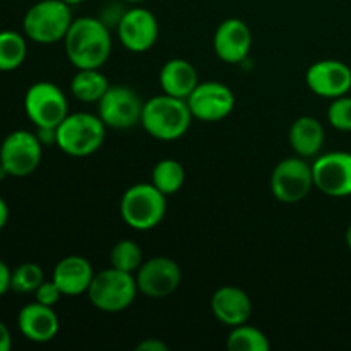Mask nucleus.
<instances>
[{
    "mask_svg": "<svg viewBox=\"0 0 351 351\" xmlns=\"http://www.w3.org/2000/svg\"><path fill=\"white\" fill-rule=\"evenodd\" d=\"M12 348V335L9 328L0 321V351H9Z\"/></svg>",
    "mask_w": 351,
    "mask_h": 351,
    "instance_id": "nucleus-32",
    "label": "nucleus"
},
{
    "mask_svg": "<svg viewBox=\"0 0 351 351\" xmlns=\"http://www.w3.org/2000/svg\"><path fill=\"white\" fill-rule=\"evenodd\" d=\"M122 2H125V3H132V5H141V3L147 2V0H122Z\"/></svg>",
    "mask_w": 351,
    "mask_h": 351,
    "instance_id": "nucleus-35",
    "label": "nucleus"
},
{
    "mask_svg": "<svg viewBox=\"0 0 351 351\" xmlns=\"http://www.w3.org/2000/svg\"><path fill=\"white\" fill-rule=\"evenodd\" d=\"M27 43L17 31H0V72H12L24 64Z\"/></svg>",
    "mask_w": 351,
    "mask_h": 351,
    "instance_id": "nucleus-23",
    "label": "nucleus"
},
{
    "mask_svg": "<svg viewBox=\"0 0 351 351\" xmlns=\"http://www.w3.org/2000/svg\"><path fill=\"white\" fill-rule=\"evenodd\" d=\"M213 48L219 60L226 64H240L245 60L252 48V33L245 21L230 17L219 23L213 36Z\"/></svg>",
    "mask_w": 351,
    "mask_h": 351,
    "instance_id": "nucleus-16",
    "label": "nucleus"
},
{
    "mask_svg": "<svg viewBox=\"0 0 351 351\" xmlns=\"http://www.w3.org/2000/svg\"><path fill=\"white\" fill-rule=\"evenodd\" d=\"M192 117L201 122H219L235 108V95L226 84L218 81L199 82L187 98Z\"/></svg>",
    "mask_w": 351,
    "mask_h": 351,
    "instance_id": "nucleus-14",
    "label": "nucleus"
},
{
    "mask_svg": "<svg viewBox=\"0 0 351 351\" xmlns=\"http://www.w3.org/2000/svg\"><path fill=\"white\" fill-rule=\"evenodd\" d=\"M134 276L139 293L154 300L173 295L182 283V269L178 263L165 256L144 261Z\"/></svg>",
    "mask_w": 351,
    "mask_h": 351,
    "instance_id": "nucleus-11",
    "label": "nucleus"
},
{
    "mask_svg": "<svg viewBox=\"0 0 351 351\" xmlns=\"http://www.w3.org/2000/svg\"><path fill=\"white\" fill-rule=\"evenodd\" d=\"M95 274L91 263L86 257L67 256L57 263L51 280L57 283L64 297H77L88 293Z\"/></svg>",
    "mask_w": 351,
    "mask_h": 351,
    "instance_id": "nucleus-19",
    "label": "nucleus"
},
{
    "mask_svg": "<svg viewBox=\"0 0 351 351\" xmlns=\"http://www.w3.org/2000/svg\"><path fill=\"white\" fill-rule=\"evenodd\" d=\"M43 156V144L36 132L14 130L0 144V167L9 177H29L40 167Z\"/></svg>",
    "mask_w": 351,
    "mask_h": 351,
    "instance_id": "nucleus-8",
    "label": "nucleus"
},
{
    "mask_svg": "<svg viewBox=\"0 0 351 351\" xmlns=\"http://www.w3.org/2000/svg\"><path fill=\"white\" fill-rule=\"evenodd\" d=\"M72 21L71 5L64 0H40L24 14V36L40 45L64 41Z\"/></svg>",
    "mask_w": 351,
    "mask_h": 351,
    "instance_id": "nucleus-4",
    "label": "nucleus"
},
{
    "mask_svg": "<svg viewBox=\"0 0 351 351\" xmlns=\"http://www.w3.org/2000/svg\"><path fill=\"white\" fill-rule=\"evenodd\" d=\"M64 47L75 69H101L112 55V36L105 21L77 17L65 34Z\"/></svg>",
    "mask_w": 351,
    "mask_h": 351,
    "instance_id": "nucleus-1",
    "label": "nucleus"
},
{
    "mask_svg": "<svg viewBox=\"0 0 351 351\" xmlns=\"http://www.w3.org/2000/svg\"><path fill=\"white\" fill-rule=\"evenodd\" d=\"M191 108L187 99L175 98L170 95H158L144 101L141 125L158 141H177L189 132L192 125Z\"/></svg>",
    "mask_w": 351,
    "mask_h": 351,
    "instance_id": "nucleus-2",
    "label": "nucleus"
},
{
    "mask_svg": "<svg viewBox=\"0 0 351 351\" xmlns=\"http://www.w3.org/2000/svg\"><path fill=\"white\" fill-rule=\"evenodd\" d=\"M108 127L98 113H69L55 129V146L72 158H84L96 153L103 146Z\"/></svg>",
    "mask_w": 351,
    "mask_h": 351,
    "instance_id": "nucleus-3",
    "label": "nucleus"
},
{
    "mask_svg": "<svg viewBox=\"0 0 351 351\" xmlns=\"http://www.w3.org/2000/svg\"><path fill=\"white\" fill-rule=\"evenodd\" d=\"M345 242L346 245H348V249L351 250V225L346 228V233H345Z\"/></svg>",
    "mask_w": 351,
    "mask_h": 351,
    "instance_id": "nucleus-34",
    "label": "nucleus"
},
{
    "mask_svg": "<svg viewBox=\"0 0 351 351\" xmlns=\"http://www.w3.org/2000/svg\"><path fill=\"white\" fill-rule=\"evenodd\" d=\"M199 74L194 65L185 58H171L160 71V86L165 95L187 99L197 88Z\"/></svg>",
    "mask_w": 351,
    "mask_h": 351,
    "instance_id": "nucleus-20",
    "label": "nucleus"
},
{
    "mask_svg": "<svg viewBox=\"0 0 351 351\" xmlns=\"http://www.w3.org/2000/svg\"><path fill=\"white\" fill-rule=\"evenodd\" d=\"M230 329L232 331L226 336V348L230 351H269V339L261 329L247 322Z\"/></svg>",
    "mask_w": 351,
    "mask_h": 351,
    "instance_id": "nucleus-25",
    "label": "nucleus"
},
{
    "mask_svg": "<svg viewBox=\"0 0 351 351\" xmlns=\"http://www.w3.org/2000/svg\"><path fill=\"white\" fill-rule=\"evenodd\" d=\"M144 101L129 86H110L98 101V117L108 129L127 130L141 123Z\"/></svg>",
    "mask_w": 351,
    "mask_h": 351,
    "instance_id": "nucleus-10",
    "label": "nucleus"
},
{
    "mask_svg": "<svg viewBox=\"0 0 351 351\" xmlns=\"http://www.w3.org/2000/svg\"><path fill=\"white\" fill-rule=\"evenodd\" d=\"M314 187L329 197L351 195V153L331 151L319 154L312 163Z\"/></svg>",
    "mask_w": 351,
    "mask_h": 351,
    "instance_id": "nucleus-12",
    "label": "nucleus"
},
{
    "mask_svg": "<svg viewBox=\"0 0 351 351\" xmlns=\"http://www.w3.org/2000/svg\"><path fill=\"white\" fill-rule=\"evenodd\" d=\"M271 192L283 204H297L304 201L314 189L312 165L302 156L285 158L271 173Z\"/></svg>",
    "mask_w": 351,
    "mask_h": 351,
    "instance_id": "nucleus-9",
    "label": "nucleus"
},
{
    "mask_svg": "<svg viewBox=\"0 0 351 351\" xmlns=\"http://www.w3.org/2000/svg\"><path fill=\"white\" fill-rule=\"evenodd\" d=\"M17 328L27 341L43 345V343H50L51 339L57 338L60 321H58V315L55 314L53 307H48V305L34 300L24 305L19 311Z\"/></svg>",
    "mask_w": 351,
    "mask_h": 351,
    "instance_id": "nucleus-17",
    "label": "nucleus"
},
{
    "mask_svg": "<svg viewBox=\"0 0 351 351\" xmlns=\"http://www.w3.org/2000/svg\"><path fill=\"white\" fill-rule=\"evenodd\" d=\"M65 3H69V5H79V3H82V2H86V0H64Z\"/></svg>",
    "mask_w": 351,
    "mask_h": 351,
    "instance_id": "nucleus-36",
    "label": "nucleus"
},
{
    "mask_svg": "<svg viewBox=\"0 0 351 351\" xmlns=\"http://www.w3.org/2000/svg\"><path fill=\"white\" fill-rule=\"evenodd\" d=\"M33 295L34 300L40 302V304L43 305H48V307H55V305L60 302V298L64 297V293H62L60 288L57 287V283H55L53 280L43 281Z\"/></svg>",
    "mask_w": 351,
    "mask_h": 351,
    "instance_id": "nucleus-29",
    "label": "nucleus"
},
{
    "mask_svg": "<svg viewBox=\"0 0 351 351\" xmlns=\"http://www.w3.org/2000/svg\"><path fill=\"white\" fill-rule=\"evenodd\" d=\"M167 215V195L153 184L130 185L120 199L123 223L137 232H147L160 225Z\"/></svg>",
    "mask_w": 351,
    "mask_h": 351,
    "instance_id": "nucleus-6",
    "label": "nucleus"
},
{
    "mask_svg": "<svg viewBox=\"0 0 351 351\" xmlns=\"http://www.w3.org/2000/svg\"><path fill=\"white\" fill-rule=\"evenodd\" d=\"M45 281V274L41 266L34 263H23L12 269V278H10V290L16 293L27 295L34 293L36 288Z\"/></svg>",
    "mask_w": 351,
    "mask_h": 351,
    "instance_id": "nucleus-27",
    "label": "nucleus"
},
{
    "mask_svg": "<svg viewBox=\"0 0 351 351\" xmlns=\"http://www.w3.org/2000/svg\"><path fill=\"white\" fill-rule=\"evenodd\" d=\"M88 298L95 308L105 314H119L127 311L139 295L136 276L115 269L98 271L88 290Z\"/></svg>",
    "mask_w": 351,
    "mask_h": 351,
    "instance_id": "nucleus-5",
    "label": "nucleus"
},
{
    "mask_svg": "<svg viewBox=\"0 0 351 351\" xmlns=\"http://www.w3.org/2000/svg\"><path fill=\"white\" fill-rule=\"evenodd\" d=\"M328 122L341 132H351V96L345 95L331 99L328 106Z\"/></svg>",
    "mask_w": 351,
    "mask_h": 351,
    "instance_id": "nucleus-28",
    "label": "nucleus"
},
{
    "mask_svg": "<svg viewBox=\"0 0 351 351\" xmlns=\"http://www.w3.org/2000/svg\"><path fill=\"white\" fill-rule=\"evenodd\" d=\"M117 34L125 50L132 53H144L156 43L160 36V24L149 9L134 5L120 16L117 23Z\"/></svg>",
    "mask_w": 351,
    "mask_h": 351,
    "instance_id": "nucleus-13",
    "label": "nucleus"
},
{
    "mask_svg": "<svg viewBox=\"0 0 351 351\" xmlns=\"http://www.w3.org/2000/svg\"><path fill=\"white\" fill-rule=\"evenodd\" d=\"M24 112L36 129H57L69 115L67 96L53 82H34L24 95Z\"/></svg>",
    "mask_w": 351,
    "mask_h": 351,
    "instance_id": "nucleus-7",
    "label": "nucleus"
},
{
    "mask_svg": "<svg viewBox=\"0 0 351 351\" xmlns=\"http://www.w3.org/2000/svg\"><path fill=\"white\" fill-rule=\"evenodd\" d=\"M288 141L297 156L305 158V160L319 156L326 141L324 125L315 117H300L291 123Z\"/></svg>",
    "mask_w": 351,
    "mask_h": 351,
    "instance_id": "nucleus-21",
    "label": "nucleus"
},
{
    "mask_svg": "<svg viewBox=\"0 0 351 351\" xmlns=\"http://www.w3.org/2000/svg\"><path fill=\"white\" fill-rule=\"evenodd\" d=\"M307 88L326 99H336L351 91V69L335 58L314 62L305 74Z\"/></svg>",
    "mask_w": 351,
    "mask_h": 351,
    "instance_id": "nucleus-15",
    "label": "nucleus"
},
{
    "mask_svg": "<svg viewBox=\"0 0 351 351\" xmlns=\"http://www.w3.org/2000/svg\"><path fill=\"white\" fill-rule=\"evenodd\" d=\"M7 221H9V206H7V202L0 197V232L5 228Z\"/></svg>",
    "mask_w": 351,
    "mask_h": 351,
    "instance_id": "nucleus-33",
    "label": "nucleus"
},
{
    "mask_svg": "<svg viewBox=\"0 0 351 351\" xmlns=\"http://www.w3.org/2000/svg\"><path fill=\"white\" fill-rule=\"evenodd\" d=\"M143 263V250H141V247L134 240H119L112 247V252H110V266L115 267V269L123 271V273L136 274Z\"/></svg>",
    "mask_w": 351,
    "mask_h": 351,
    "instance_id": "nucleus-26",
    "label": "nucleus"
},
{
    "mask_svg": "<svg viewBox=\"0 0 351 351\" xmlns=\"http://www.w3.org/2000/svg\"><path fill=\"white\" fill-rule=\"evenodd\" d=\"M211 312L221 324L235 328L249 322L252 315V300L245 290L226 285L213 293Z\"/></svg>",
    "mask_w": 351,
    "mask_h": 351,
    "instance_id": "nucleus-18",
    "label": "nucleus"
},
{
    "mask_svg": "<svg viewBox=\"0 0 351 351\" xmlns=\"http://www.w3.org/2000/svg\"><path fill=\"white\" fill-rule=\"evenodd\" d=\"M136 350L137 351H168V346L158 338H147V339H143L139 345H136Z\"/></svg>",
    "mask_w": 351,
    "mask_h": 351,
    "instance_id": "nucleus-31",
    "label": "nucleus"
},
{
    "mask_svg": "<svg viewBox=\"0 0 351 351\" xmlns=\"http://www.w3.org/2000/svg\"><path fill=\"white\" fill-rule=\"evenodd\" d=\"M10 278H12V271L0 259V297L10 291Z\"/></svg>",
    "mask_w": 351,
    "mask_h": 351,
    "instance_id": "nucleus-30",
    "label": "nucleus"
},
{
    "mask_svg": "<svg viewBox=\"0 0 351 351\" xmlns=\"http://www.w3.org/2000/svg\"><path fill=\"white\" fill-rule=\"evenodd\" d=\"M184 182L185 170L182 167V163H178L177 160L165 158V160H160L154 165L153 173H151V184L158 191L163 192L165 195L177 194L184 187Z\"/></svg>",
    "mask_w": 351,
    "mask_h": 351,
    "instance_id": "nucleus-24",
    "label": "nucleus"
},
{
    "mask_svg": "<svg viewBox=\"0 0 351 351\" xmlns=\"http://www.w3.org/2000/svg\"><path fill=\"white\" fill-rule=\"evenodd\" d=\"M110 86L101 69H77L71 81V93L77 101L98 103Z\"/></svg>",
    "mask_w": 351,
    "mask_h": 351,
    "instance_id": "nucleus-22",
    "label": "nucleus"
}]
</instances>
